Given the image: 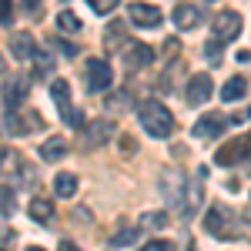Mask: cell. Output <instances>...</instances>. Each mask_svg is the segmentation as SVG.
Segmentation results:
<instances>
[{
  "instance_id": "obj_32",
  "label": "cell",
  "mask_w": 251,
  "mask_h": 251,
  "mask_svg": "<svg viewBox=\"0 0 251 251\" xmlns=\"http://www.w3.org/2000/svg\"><path fill=\"white\" fill-rule=\"evenodd\" d=\"M121 37H124V24H111V34H107V40H111V44H117Z\"/></svg>"
},
{
  "instance_id": "obj_4",
  "label": "cell",
  "mask_w": 251,
  "mask_h": 251,
  "mask_svg": "<svg viewBox=\"0 0 251 251\" xmlns=\"http://www.w3.org/2000/svg\"><path fill=\"white\" fill-rule=\"evenodd\" d=\"M231 218H234L231 211H225V208H218V204H214L211 211L204 214V231L214 234V238H225V241H231L234 234H238V228L231 225Z\"/></svg>"
},
{
  "instance_id": "obj_25",
  "label": "cell",
  "mask_w": 251,
  "mask_h": 251,
  "mask_svg": "<svg viewBox=\"0 0 251 251\" xmlns=\"http://www.w3.org/2000/svg\"><path fill=\"white\" fill-rule=\"evenodd\" d=\"M14 20V0H0V24L7 27Z\"/></svg>"
},
{
  "instance_id": "obj_8",
  "label": "cell",
  "mask_w": 251,
  "mask_h": 251,
  "mask_svg": "<svg viewBox=\"0 0 251 251\" xmlns=\"http://www.w3.org/2000/svg\"><path fill=\"white\" fill-rule=\"evenodd\" d=\"M211 91H214V84H211L208 74H194V77L188 80V87H184V100H188L191 107H201V104L211 97Z\"/></svg>"
},
{
  "instance_id": "obj_30",
  "label": "cell",
  "mask_w": 251,
  "mask_h": 251,
  "mask_svg": "<svg viewBox=\"0 0 251 251\" xmlns=\"http://www.w3.org/2000/svg\"><path fill=\"white\" fill-rule=\"evenodd\" d=\"M204 50H208V60H211V64H218V60H221V44H218V40H211Z\"/></svg>"
},
{
  "instance_id": "obj_28",
  "label": "cell",
  "mask_w": 251,
  "mask_h": 251,
  "mask_svg": "<svg viewBox=\"0 0 251 251\" xmlns=\"http://www.w3.org/2000/svg\"><path fill=\"white\" fill-rule=\"evenodd\" d=\"M141 251H174V241H164V238H157V241H148Z\"/></svg>"
},
{
  "instance_id": "obj_23",
  "label": "cell",
  "mask_w": 251,
  "mask_h": 251,
  "mask_svg": "<svg viewBox=\"0 0 251 251\" xmlns=\"http://www.w3.org/2000/svg\"><path fill=\"white\" fill-rule=\"evenodd\" d=\"M87 3H91V10H94V14H111L121 0H87Z\"/></svg>"
},
{
  "instance_id": "obj_3",
  "label": "cell",
  "mask_w": 251,
  "mask_h": 251,
  "mask_svg": "<svg viewBox=\"0 0 251 251\" xmlns=\"http://www.w3.org/2000/svg\"><path fill=\"white\" fill-rule=\"evenodd\" d=\"M50 97L60 104V117H64L71 127H84V114L71 104V84H67V80H60V77L54 80V84H50Z\"/></svg>"
},
{
  "instance_id": "obj_7",
  "label": "cell",
  "mask_w": 251,
  "mask_h": 251,
  "mask_svg": "<svg viewBox=\"0 0 251 251\" xmlns=\"http://www.w3.org/2000/svg\"><path fill=\"white\" fill-rule=\"evenodd\" d=\"M251 154V144L248 137H234V141H228L225 148H218L214 151V164H221V168H231V164H238L241 157Z\"/></svg>"
},
{
  "instance_id": "obj_12",
  "label": "cell",
  "mask_w": 251,
  "mask_h": 251,
  "mask_svg": "<svg viewBox=\"0 0 251 251\" xmlns=\"http://www.w3.org/2000/svg\"><path fill=\"white\" fill-rule=\"evenodd\" d=\"M228 127V117L225 114H204L198 124H194V137H214Z\"/></svg>"
},
{
  "instance_id": "obj_18",
  "label": "cell",
  "mask_w": 251,
  "mask_h": 251,
  "mask_svg": "<svg viewBox=\"0 0 251 251\" xmlns=\"http://www.w3.org/2000/svg\"><path fill=\"white\" fill-rule=\"evenodd\" d=\"M50 214H54V204H50V201H44V198H34V201H30V218H34L37 225H47Z\"/></svg>"
},
{
  "instance_id": "obj_20",
  "label": "cell",
  "mask_w": 251,
  "mask_h": 251,
  "mask_svg": "<svg viewBox=\"0 0 251 251\" xmlns=\"http://www.w3.org/2000/svg\"><path fill=\"white\" fill-rule=\"evenodd\" d=\"M57 27L64 30V34H80V30H84L80 17H77V14H71V10H64V14L57 17Z\"/></svg>"
},
{
  "instance_id": "obj_24",
  "label": "cell",
  "mask_w": 251,
  "mask_h": 251,
  "mask_svg": "<svg viewBox=\"0 0 251 251\" xmlns=\"http://www.w3.org/2000/svg\"><path fill=\"white\" fill-rule=\"evenodd\" d=\"M134 238H137V231H134V228H127V231H117L111 245H117V248H124V245H134Z\"/></svg>"
},
{
  "instance_id": "obj_17",
  "label": "cell",
  "mask_w": 251,
  "mask_h": 251,
  "mask_svg": "<svg viewBox=\"0 0 251 251\" xmlns=\"http://www.w3.org/2000/svg\"><path fill=\"white\" fill-rule=\"evenodd\" d=\"M54 191H57L60 198H74V191H77V177H74L71 171L57 174V177H54Z\"/></svg>"
},
{
  "instance_id": "obj_35",
  "label": "cell",
  "mask_w": 251,
  "mask_h": 251,
  "mask_svg": "<svg viewBox=\"0 0 251 251\" xmlns=\"http://www.w3.org/2000/svg\"><path fill=\"white\" fill-rule=\"evenodd\" d=\"M0 74H3V57H0Z\"/></svg>"
},
{
  "instance_id": "obj_33",
  "label": "cell",
  "mask_w": 251,
  "mask_h": 251,
  "mask_svg": "<svg viewBox=\"0 0 251 251\" xmlns=\"http://www.w3.org/2000/svg\"><path fill=\"white\" fill-rule=\"evenodd\" d=\"M57 251H80V248L74 245V241H60V245H57Z\"/></svg>"
},
{
  "instance_id": "obj_16",
  "label": "cell",
  "mask_w": 251,
  "mask_h": 251,
  "mask_svg": "<svg viewBox=\"0 0 251 251\" xmlns=\"http://www.w3.org/2000/svg\"><path fill=\"white\" fill-rule=\"evenodd\" d=\"M64 154H67V141L64 137H50V141L40 144V157L44 161H60Z\"/></svg>"
},
{
  "instance_id": "obj_15",
  "label": "cell",
  "mask_w": 251,
  "mask_h": 251,
  "mask_svg": "<svg viewBox=\"0 0 251 251\" xmlns=\"http://www.w3.org/2000/svg\"><path fill=\"white\" fill-rule=\"evenodd\" d=\"M10 50H14V57H17V60H30L34 54H37V47H34V37H30V34H14Z\"/></svg>"
},
{
  "instance_id": "obj_1",
  "label": "cell",
  "mask_w": 251,
  "mask_h": 251,
  "mask_svg": "<svg viewBox=\"0 0 251 251\" xmlns=\"http://www.w3.org/2000/svg\"><path fill=\"white\" fill-rule=\"evenodd\" d=\"M137 117H141V127H144L151 137H157V141L171 137V131H174V114L164 107V104H161V100H144V104L137 107Z\"/></svg>"
},
{
  "instance_id": "obj_29",
  "label": "cell",
  "mask_w": 251,
  "mask_h": 251,
  "mask_svg": "<svg viewBox=\"0 0 251 251\" xmlns=\"http://www.w3.org/2000/svg\"><path fill=\"white\" fill-rule=\"evenodd\" d=\"M168 225V218L164 214H148L144 221H141V228H164Z\"/></svg>"
},
{
  "instance_id": "obj_21",
  "label": "cell",
  "mask_w": 251,
  "mask_h": 251,
  "mask_svg": "<svg viewBox=\"0 0 251 251\" xmlns=\"http://www.w3.org/2000/svg\"><path fill=\"white\" fill-rule=\"evenodd\" d=\"M14 208H17V194H14V188L0 184V214H14Z\"/></svg>"
},
{
  "instance_id": "obj_26",
  "label": "cell",
  "mask_w": 251,
  "mask_h": 251,
  "mask_svg": "<svg viewBox=\"0 0 251 251\" xmlns=\"http://www.w3.org/2000/svg\"><path fill=\"white\" fill-rule=\"evenodd\" d=\"M20 7H24V14H27V17H40V10H44V3H40V0H20Z\"/></svg>"
},
{
  "instance_id": "obj_9",
  "label": "cell",
  "mask_w": 251,
  "mask_h": 251,
  "mask_svg": "<svg viewBox=\"0 0 251 251\" xmlns=\"http://www.w3.org/2000/svg\"><path fill=\"white\" fill-rule=\"evenodd\" d=\"M154 60V50L148 47V44H127L124 47V64H127V71H141V67H148Z\"/></svg>"
},
{
  "instance_id": "obj_10",
  "label": "cell",
  "mask_w": 251,
  "mask_h": 251,
  "mask_svg": "<svg viewBox=\"0 0 251 251\" xmlns=\"http://www.w3.org/2000/svg\"><path fill=\"white\" fill-rule=\"evenodd\" d=\"M40 124V114H34V111H27V114H20V107L17 111H10V117H7V127L14 131V134H27V131H37Z\"/></svg>"
},
{
  "instance_id": "obj_36",
  "label": "cell",
  "mask_w": 251,
  "mask_h": 251,
  "mask_svg": "<svg viewBox=\"0 0 251 251\" xmlns=\"http://www.w3.org/2000/svg\"><path fill=\"white\" fill-rule=\"evenodd\" d=\"M27 251H44V248H27Z\"/></svg>"
},
{
  "instance_id": "obj_2",
  "label": "cell",
  "mask_w": 251,
  "mask_h": 251,
  "mask_svg": "<svg viewBox=\"0 0 251 251\" xmlns=\"http://www.w3.org/2000/svg\"><path fill=\"white\" fill-rule=\"evenodd\" d=\"M84 77H87V91L91 94H100V91H111L114 84V74H111V64L100 57H91L84 64Z\"/></svg>"
},
{
  "instance_id": "obj_31",
  "label": "cell",
  "mask_w": 251,
  "mask_h": 251,
  "mask_svg": "<svg viewBox=\"0 0 251 251\" xmlns=\"http://www.w3.org/2000/svg\"><path fill=\"white\" fill-rule=\"evenodd\" d=\"M54 47H57V50H64L67 57H74V54H77V47H74V44H67V40H60V37H54Z\"/></svg>"
},
{
  "instance_id": "obj_19",
  "label": "cell",
  "mask_w": 251,
  "mask_h": 251,
  "mask_svg": "<svg viewBox=\"0 0 251 251\" xmlns=\"http://www.w3.org/2000/svg\"><path fill=\"white\" fill-rule=\"evenodd\" d=\"M248 91V80L245 77H231L225 87H221V100H238V97H245Z\"/></svg>"
},
{
  "instance_id": "obj_5",
  "label": "cell",
  "mask_w": 251,
  "mask_h": 251,
  "mask_svg": "<svg viewBox=\"0 0 251 251\" xmlns=\"http://www.w3.org/2000/svg\"><path fill=\"white\" fill-rule=\"evenodd\" d=\"M241 27H245V20L238 10H221L218 17H214V40L218 44H231L238 34H241Z\"/></svg>"
},
{
  "instance_id": "obj_22",
  "label": "cell",
  "mask_w": 251,
  "mask_h": 251,
  "mask_svg": "<svg viewBox=\"0 0 251 251\" xmlns=\"http://www.w3.org/2000/svg\"><path fill=\"white\" fill-rule=\"evenodd\" d=\"M17 154L14 151H7V148H0V171H17Z\"/></svg>"
},
{
  "instance_id": "obj_6",
  "label": "cell",
  "mask_w": 251,
  "mask_h": 251,
  "mask_svg": "<svg viewBox=\"0 0 251 251\" xmlns=\"http://www.w3.org/2000/svg\"><path fill=\"white\" fill-rule=\"evenodd\" d=\"M127 17H131L134 27L154 30V27H161L164 14H161V7H154V3H131V7H127Z\"/></svg>"
},
{
  "instance_id": "obj_11",
  "label": "cell",
  "mask_w": 251,
  "mask_h": 251,
  "mask_svg": "<svg viewBox=\"0 0 251 251\" xmlns=\"http://www.w3.org/2000/svg\"><path fill=\"white\" fill-rule=\"evenodd\" d=\"M198 24H201V10L194 3H177L174 7V27L177 30H194Z\"/></svg>"
},
{
  "instance_id": "obj_34",
  "label": "cell",
  "mask_w": 251,
  "mask_h": 251,
  "mask_svg": "<svg viewBox=\"0 0 251 251\" xmlns=\"http://www.w3.org/2000/svg\"><path fill=\"white\" fill-rule=\"evenodd\" d=\"M248 174H251V154H248Z\"/></svg>"
},
{
  "instance_id": "obj_27",
  "label": "cell",
  "mask_w": 251,
  "mask_h": 251,
  "mask_svg": "<svg viewBox=\"0 0 251 251\" xmlns=\"http://www.w3.org/2000/svg\"><path fill=\"white\" fill-rule=\"evenodd\" d=\"M34 64H37V77H44V74H47V71H50V57H44V50H37V54H34Z\"/></svg>"
},
{
  "instance_id": "obj_13",
  "label": "cell",
  "mask_w": 251,
  "mask_h": 251,
  "mask_svg": "<svg viewBox=\"0 0 251 251\" xmlns=\"http://www.w3.org/2000/svg\"><path fill=\"white\" fill-rule=\"evenodd\" d=\"M24 97H27V80L24 77L7 80V87H3V104H7V111H17L20 104H24Z\"/></svg>"
},
{
  "instance_id": "obj_14",
  "label": "cell",
  "mask_w": 251,
  "mask_h": 251,
  "mask_svg": "<svg viewBox=\"0 0 251 251\" xmlns=\"http://www.w3.org/2000/svg\"><path fill=\"white\" fill-rule=\"evenodd\" d=\"M114 131V124L107 121V117H97L94 124H87V141H84V148H97V144H104L107 137Z\"/></svg>"
}]
</instances>
